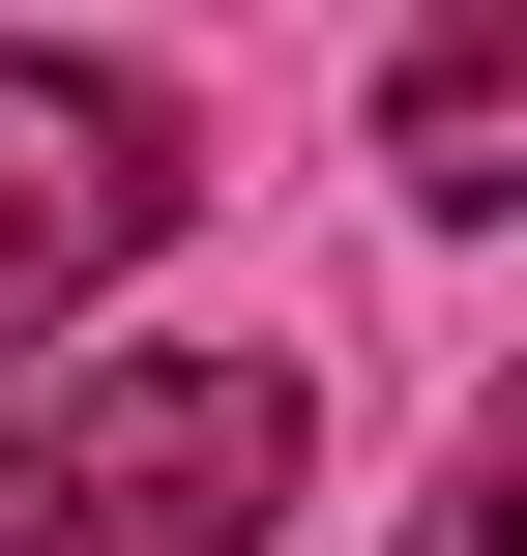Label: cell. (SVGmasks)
Returning a JSON list of instances; mask_svg holds the SVG:
<instances>
[{
    "instance_id": "obj_3",
    "label": "cell",
    "mask_w": 527,
    "mask_h": 556,
    "mask_svg": "<svg viewBox=\"0 0 527 556\" xmlns=\"http://www.w3.org/2000/svg\"><path fill=\"white\" fill-rule=\"evenodd\" d=\"M381 176H411L440 235L527 176V0H440V29H411V88H381Z\"/></svg>"
},
{
    "instance_id": "obj_2",
    "label": "cell",
    "mask_w": 527,
    "mask_h": 556,
    "mask_svg": "<svg viewBox=\"0 0 527 556\" xmlns=\"http://www.w3.org/2000/svg\"><path fill=\"white\" fill-rule=\"evenodd\" d=\"M176 205H205V147H176L147 59H0V381H29V352H59Z\"/></svg>"
},
{
    "instance_id": "obj_4",
    "label": "cell",
    "mask_w": 527,
    "mask_h": 556,
    "mask_svg": "<svg viewBox=\"0 0 527 556\" xmlns=\"http://www.w3.org/2000/svg\"><path fill=\"white\" fill-rule=\"evenodd\" d=\"M411 556H527V528H499V469H440V498H411Z\"/></svg>"
},
{
    "instance_id": "obj_1",
    "label": "cell",
    "mask_w": 527,
    "mask_h": 556,
    "mask_svg": "<svg viewBox=\"0 0 527 556\" xmlns=\"http://www.w3.org/2000/svg\"><path fill=\"white\" fill-rule=\"evenodd\" d=\"M323 469V381L293 352H88V381H0V556H264Z\"/></svg>"
}]
</instances>
